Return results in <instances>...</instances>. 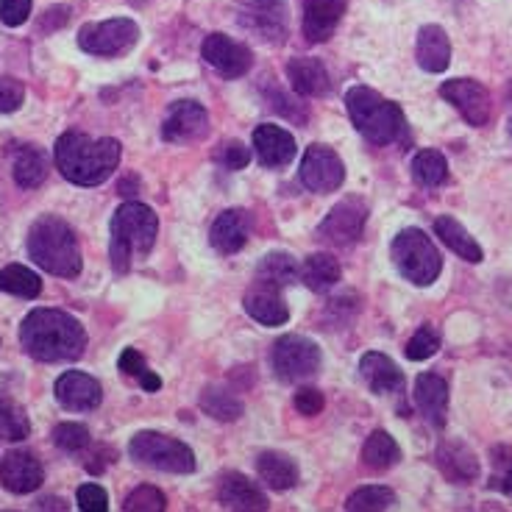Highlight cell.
<instances>
[{"instance_id": "cell-1", "label": "cell", "mask_w": 512, "mask_h": 512, "mask_svg": "<svg viewBox=\"0 0 512 512\" xmlns=\"http://www.w3.org/2000/svg\"><path fill=\"white\" fill-rule=\"evenodd\" d=\"M20 343L37 362H70L87 348V332L62 309H34L20 326Z\"/></svg>"}, {"instance_id": "cell-2", "label": "cell", "mask_w": 512, "mask_h": 512, "mask_svg": "<svg viewBox=\"0 0 512 512\" xmlns=\"http://www.w3.org/2000/svg\"><path fill=\"white\" fill-rule=\"evenodd\" d=\"M53 156L64 179L78 187H98L120 165V142L112 137L92 140L84 131H64Z\"/></svg>"}, {"instance_id": "cell-3", "label": "cell", "mask_w": 512, "mask_h": 512, "mask_svg": "<svg viewBox=\"0 0 512 512\" xmlns=\"http://www.w3.org/2000/svg\"><path fill=\"white\" fill-rule=\"evenodd\" d=\"M28 254L51 276L76 279L81 273V248L76 231L56 215H42L28 231Z\"/></svg>"}, {"instance_id": "cell-4", "label": "cell", "mask_w": 512, "mask_h": 512, "mask_svg": "<svg viewBox=\"0 0 512 512\" xmlns=\"http://www.w3.org/2000/svg\"><path fill=\"white\" fill-rule=\"evenodd\" d=\"M109 259L117 273H128L134 256H148L159 234V218L151 206L128 201L115 212L109 226Z\"/></svg>"}, {"instance_id": "cell-5", "label": "cell", "mask_w": 512, "mask_h": 512, "mask_svg": "<svg viewBox=\"0 0 512 512\" xmlns=\"http://www.w3.org/2000/svg\"><path fill=\"white\" fill-rule=\"evenodd\" d=\"M346 109L359 134L379 148L398 142L407 131L404 112L371 87H351L346 92Z\"/></svg>"}, {"instance_id": "cell-6", "label": "cell", "mask_w": 512, "mask_h": 512, "mask_svg": "<svg viewBox=\"0 0 512 512\" xmlns=\"http://www.w3.org/2000/svg\"><path fill=\"white\" fill-rule=\"evenodd\" d=\"M390 256L396 262L398 273L418 287H429L432 282H437V276L443 270V256L421 229L398 231V237L390 245Z\"/></svg>"}, {"instance_id": "cell-7", "label": "cell", "mask_w": 512, "mask_h": 512, "mask_svg": "<svg viewBox=\"0 0 512 512\" xmlns=\"http://www.w3.org/2000/svg\"><path fill=\"white\" fill-rule=\"evenodd\" d=\"M131 460L165 471V474H192L195 471V454L187 443H181L176 437H167L162 432H140L131 437L128 443Z\"/></svg>"}, {"instance_id": "cell-8", "label": "cell", "mask_w": 512, "mask_h": 512, "mask_svg": "<svg viewBox=\"0 0 512 512\" xmlns=\"http://www.w3.org/2000/svg\"><path fill=\"white\" fill-rule=\"evenodd\" d=\"M140 39V26L128 17H115V20H103V23H87L78 31V48L92 53V56H123Z\"/></svg>"}, {"instance_id": "cell-9", "label": "cell", "mask_w": 512, "mask_h": 512, "mask_svg": "<svg viewBox=\"0 0 512 512\" xmlns=\"http://www.w3.org/2000/svg\"><path fill=\"white\" fill-rule=\"evenodd\" d=\"M240 26L268 45H282L287 39V0H237Z\"/></svg>"}, {"instance_id": "cell-10", "label": "cell", "mask_w": 512, "mask_h": 512, "mask_svg": "<svg viewBox=\"0 0 512 512\" xmlns=\"http://www.w3.org/2000/svg\"><path fill=\"white\" fill-rule=\"evenodd\" d=\"M320 368V348L301 334H284L273 346V371L282 382H304Z\"/></svg>"}, {"instance_id": "cell-11", "label": "cell", "mask_w": 512, "mask_h": 512, "mask_svg": "<svg viewBox=\"0 0 512 512\" xmlns=\"http://www.w3.org/2000/svg\"><path fill=\"white\" fill-rule=\"evenodd\" d=\"M365 220H368V204L357 195H351V198H343L340 204L332 206V212L323 218L315 234H318L320 243L348 248L362 237Z\"/></svg>"}, {"instance_id": "cell-12", "label": "cell", "mask_w": 512, "mask_h": 512, "mask_svg": "<svg viewBox=\"0 0 512 512\" xmlns=\"http://www.w3.org/2000/svg\"><path fill=\"white\" fill-rule=\"evenodd\" d=\"M301 181L304 187L312 192H334L343 187L346 181V167L343 159L337 156L334 148L329 145H309L307 154L301 159Z\"/></svg>"}, {"instance_id": "cell-13", "label": "cell", "mask_w": 512, "mask_h": 512, "mask_svg": "<svg viewBox=\"0 0 512 512\" xmlns=\"http://www.w3.org/2000/svg\"><path fill=\"white\" fill-rule=\"evenodd\" d=\"M440 95L448 103H454V109L460 112L471 126H485L493 112V103H490V92L474 81V78H451L440 87Z\"/></svg>"}, {"instance_id": "cell-14", "label": "cell", "mask_w": 512, "mask_h": 512, "mask_svg": "<svg viewBox=\"0 0 512 512\" xmlns=\"http://www.w3.org/2000/svg\"><path fill=\"white\" fill-rule=\"evenodd\" d=\"M209 134V115L198 101H176L167 109L162 123V137L167 142H201Z\"/></svg>"}, {"instance_id": "cell-15", "label": "cell", "mask_w": 512, "mask_h": 512, "mask_svg": "<svg viewBox=\"0 0 512 512\" xmlns=\"http://www.w3.org/2000/svg\"><path fill=\"white\" fill-rule=\"evenodd\" d=\"M201 53L206 64L215 67L223 78H243L254 64V53L248 51L243 42H234L226 34H209Z\"/></svg>"}, {"instance_id": "cell-16", "label": "cell", "mask_w": 512, "mask_h": 512, "mask_svg": "<svg viewBox=\"0 0 512 512\" xmlns=\"http://www.w3.org/2000/svg\"><path fill=\"white\" fill-rule=\"evenodd\" d=\"M282 290L284 287H279V284L265 282V279H254V284H251L248 293H245V312H248L256 323L270 326V329L284 326V323L290 320V309L284 304Z\"/></svg>"}, {"instance_id": "cell-17", "label": "cell", "mask_w": 512, "mask_h": 512, "mask_svg": "<svg viewBox=\"0 0 512 512\" xmlns=\"http://www.w3.org/2000/svg\"><path fill=\"white\" fill-rule=\"evenodd\" d=\"M42 482H45V471H42V462L34 454L9 451L0 460V485L6 487L9 493L26 496V493H34Z\"/></svg>"}, {"instance_id": "cell-18", "label": "cell", "mask_w": 512, "mask_h": 512, "mask_svg": "<svg viewBox=\"0 0 512 512\" xmlns=\"http://www.w3.org/2000/svg\"><path fill=\"white\" fill-rule=\"evenodd\" d=\"M56 401L62 404L64 410L70 412H90L101 404L103 390L101 384L95 382L92 376L81 371H67L56 379Z\"/></svg>"}, {"instance_id": "cell-19", "label": "cell", "mask_w": 512, "mask_h": 512, "mask_svg": "<svg viewBox=\"0 0 512 512\" xmlns=\"http://www.w3.org/2000/svg\"><path fill=\"white\" fill-rule=\"evenodd\" d=\"M346 14V0H301V31L309 42H326Z\"/></svg>"}, {"instance_id": "cell-20", "label": "cell", "mask_w": 512, "mask_h": 512, "mask_svg": "<svg viewBox=\"0 0 512 512\" xmlns=\"http://www.w3.org/2000/svg\"><path fill=\"white\" fill-rule=\"evenodd\" d=\"M254 151L259 165L287 167L295 156V140L290 131L273 123H262L254 128Z\"/></svg>"}, {"instance_id": "cell-21", "label": "cell", "mask_w": 512, "mask_h": 512, "mask_svg": "<svg viewBox=\"0 0 512 512\" xmlns=\"http://www.w3.org/2000/svg\"><path fill=\"white\" fill-rule=\"evenodd\" d=\"M218 501L226 510L237 512H259L270 507L268 496L259 490L254 479H248L243 474H226L220 479Z\"/></svg>"}, {"instance_id": "cell-22", "label": "cell", "mask_w": 512, "mask_h": 512, "mask_svg": "<svg viewBox=\"0 0 512 512\" xmlns=\"http://www.w3.org/2000/svg\"><path fill=\"white\" fill-rule=\"evenodd\" d=\"M287 81L298 95L304 98H323L326 92L332 90V78H329V70L320 59H312V56H295L287 64Z\"/></svg>"}, {"instance_id": "cell-23", "label": "cell", "mask_w": 512, "mask_h": 512, "mask_svg": "<svg viewBox=\"0 0 512 512\" xmlns=\"http://www.w3.org/2000/svg\"><path fill=\"white\" fill-rule=\"evenodd\" d=\"M248 234H251V218H248V212H243V209H226L212 223L209 243L215 245L220 254H237L248 243Z\"/></svg>"}, {"instance_id": "cell-24", "label": "cell", "mask_w": 512, "mask_h": 512, "mask_svg": "<svg viewBox=\"0 0 512 512\" xmlns=\"http://www.w3.org/2000/svg\"><path fill=\"white\" fill-rule=\"evenodd\" d=\"M415 404L432 426H443L448 415V384L437 373H421L415 379Z\"/></svg>"}, {"instance_id": "cell-25", "label": "cell", "mask_w": 512, "mask_h": 512, "mask_svg": "<svg viewBox=\"0 0 512 512\" xmlns=\"http://www.w3.org/2000/svg\"><path fill=\"white\" fill-rule=\"evenodd\" d=\"M359 373L362 379L371 384L373 393H398L404 387V373L398 368L393 359L379 351H368L365 357L359 359Z\"/></svg>"}, {"instance_id": "cell-26", "label": "cell", "mask_w": 512, "mask_h": 512, "mask_svg": "<svg viewBox=\"0 0 512 512\" xmlns=\"http://www.w3.org/2000/svg\"><path fill=\"white\" fill-rule=\"evenodd\" d=\"M415 59L426 73H443L451 64V42L446 31L440 26H423L418 31Z\"/></svg>"}, {"instance_id": "cell-27", "label": "cell", "mask_w": 512, "mask_h": 512, "mask_svg": "<svg viewBox=\"0 0 512 512\" xmlns=\"http://www.w3.org/2000/svg\"><path fill=\"white\" fill-rule=\"evenodd\" d=\"M256 474H259V482H265L270 490H279V493L298 485V465L282 451H262L256 457Z\"/></svg>"}, {"instance_id": "cell-28", "label": "cell", "mask_w": 512, "mask_h": 512, "mask_svg": "<svg viewBox=\"0 0 512 512\" xmlns=\"http://www.w3.org/2000/svg\"><path fill=\"white\" fill-rule=\"evenodd\" d=\"M437 465L451 482H471L479 476V462L471 448L460 440H448L437 448Z\"/></svg>"}, {"instance_id": "cell-29", "label": "cell", "mask_w": 512, "mask_h": 512, "mask_svg": "<svg viewBox=\"0 0 512 512\" xmlns=\"http://www.w3.org/2000/svg\"><path fill=\"white\" fill-rule=\"evenodd\" d=\"M12 173L17 187L34 190L48 179V156L37 145H20L12 156Z\"/></svg>"}, {"instance_id": "cell-30", "label": "cell", "mask_w": 512, "mask_h": 512, "mask_svg": "<svg viewBox=\"0 0 512 512\" xmlns=\"http://www.w3.org/2000/svg\"><path fill=\"white\" fill-rule=\"evenodd\" d=\"M435 234L451 248V251H454V254L460 256V259H465V262H474L476 265V262L485 259L482 245L476 243L460 220H454L451 215H443V218L435 220Z\"/></svg>"}, {"instance_id": "cell-31", "label": "cell", "mask_w": 512, "mask_h": 512, "mask_svg": "<svg viewBox=\"0 0 512 512\" xmlns=\"http://www.w3.org/2000/svg\"><path fill=\"white\" fill-rule=\"evenodd\" d=\"M340 262L332 254H312L301 265V282L307 284L312 293H326L340 282Z\"/></svg>"}, {"instance_id": "cell-32", "label": "cell", "mask_w": 512, "mask_h": 512, "mask_svg": "<svg viewBox=\"0 0 512 512\" xmlns=\"http://www.w3.org/2000/svg\"><path fill=\"white\" fill-rule=\"evenodd\" d=\"M401 460V448L393 437L387 435L384 429H376L368 440H365V446H362V462L373 468V471H387V468H393L396 462Z\"/></svg>"}, {"instance_id": "cell-33", "label": "cell", "mask_w": 512, "mask_h": 512, "mask_svg": "<svg viewBox=\"0 0 512 512\" xmlns=\"http://www.w3.org/2000/svg\"><path fill=\"white\" fill-rule=\"evenodd\" d=\"M201 410L209 415V418H215V421L231 423L237 421V418H243V401L234 396L231 390L226 387H206L204 393H201Z\"/></svg>"}, {"instance_id": "cell-34", "label": "cell", "mask_w": 512, "mask_h": 512, "mask_svg": "<svg viewBox=\"0 0 512 512\" xmlns=\"http://www.w3.org/2000/svg\"><path fill=\"white\" fill-rule=\"evenodd\" d=\"M256 279H265V282L279 284V287H290V284H295L301 279V268H298V262H295L290 254L273 251V254H268L259 262Z\"/></svg>"}, {"instance_id": "cell-35", "label": "cell", "mask_w": 512, "mask_h": 512, "mask_svg": "<svg viewBox=\"0 0 512 512\" xmlns=\"http://www.w3.org/2000/svg\"><path fill=\"white\" fill-rule=\"evenodd\" d=\"M0 290L17 298H37L42 293V279L26 265H6L0 270Z\"/></svg>"}, {"instance_id": "cell-36", "label": "cell", "mask_w": 512, "mask_h": 512, "mask_svg": "<svg viewBox=\"0 0 512 512\" xmlns=\"http://www.w3.org/2000/svg\"><path fill=\"white\" fill-rule=\"evenodd\" d=\"M412 179L418 181L421 187H440L448 179L446 156L440 151H432V148L415 154V159H412Z\"/></svg>"}, {"instance_id": "cell-37", "label": "cell", "mask_w": 512, "mask_h": 512, "mask_svg": "<svg viewBox=\"0 0 512 512\" xmlns=\"http://www.w3.org/2000/svg\"><path fill=\"white\" fill-rule=\"evenodd\" d=\"M28 435H31V423H28L26 410L12 398L0 396V440L17 443V440H26Z\"/></svg>"}, {"instance_id": "cell-38", "label": "cell", "mask_w": 512, "mask_h": 512, "mask_svg": "<svg viewBox=\"0 0 512 512\" xmlns=\"http://www.w3.org/2000/svg\"><path fill=\"white\" fill-rule=\"evenodd\" d=\"M396 493L390 487L371 485L359 487L357 493H351L346 501L348 512H371V510H393L396 507Z\"/></svg>"}, {"instance_id": "cell-39", "label": "cell", "mask_w": 512, "mask_h": 512, "mask_svg": "<svg viewBox=\"0 0 512 512\" xmlns=\"http://www.w3.org/2000/svg\"><path fill=\"white\" fill-rule=\"evenodd\" d=\"M437 351H440V334L429 323L412 334V340L407 343V359H412V362H423V359L435 357Z\"/></svg>"}, {"instance_id": "cell-40", "label": "cell", "mask_w": 512, "mask_h": 512, "mask_svg": "<svg viewBox=\"0 0 512 512\" xmlns=\"http://www.w3.org/2000/svg\"><path fill=\"white\" fill-rule=\"evenodd\" d=\"M167 507L165 496L151 485L137 487L134 493H128L123 501V510L126 512H162Z\"/></svg>"}, {"instance_id": "cell-41", "label": "cell", "mask_w": 512, "mask_h": 512, "mask_svg": "<svg viewBox=\"0 0 512 512\" xmlns=\"http://www.w3.org/2000/svg\"><path fill=\"white\" fill-rule=\"evenodd\" d=\"M53 443L62 451H81L90 446V429L84 423H59L53 429Z\"/></svg>"}, {"instance_id": "cell-42", "label": "cell", "mask_w": 512, "mask_h": 512, "mask_svg": "<svg viewBox=\"0 0 512 512\" xmlns=\"http://www.w3.org/2000/svg\"><path fill=\"white\" fill-rule=\"evenodd\" d=\"M26 101V87L17 81V78L0 76V112L9 115V112H17Z\"/></svg>"}, {"instance_id": "cell-43", "label": "cell", "mask_w": 512, "mask_h": 512, "mask_svg": "<svg viewBox=\"0 0 512 512\" xmlns=\"http://www.w3.org/2000/svg\"><path fill=\"white\" fill-rule=\"evenodd\" d=\"M78 507L84 512H106L109 510V496L101 485H81L76 493Z\"/></svg>"}, {"instance_id": "cell-44", "label": "cell", "mask_w": 512, "mask_h": 512, "mask_svg": "<svg viewBox=\"0 0 512 512\" xmlns=\"http://www.w3.org/2000/svg\"><path fill=\"white\" fill-rule=\"evenodd\" d=\"M28 14H31V0H0V23L3 26H23Z\"/></svg>"}, {"instance_id": "cell-45", "label": "cell", "mask_w": 512, "mask_h": 512, "mask_svg": "<svg viewBox=\"0 0 512 512\" xmlns=\"http://www.w3.org/2000/svg\"><path fill=\"white\" fill-rule=\"evenodd\" d=\"M295 410L301 412V415H318L320 410H323V404H326V398H323V393L320 390H315V387H301L298 393H295L293 398Z\"/></svg>"}, {"instance_id": "cell-46", "label": "cell", "mask_w": 512, "mask_h": 512, "mask_svg": "<svg viewBox=\"0 0 512 512\" xmlns=\"http://www.w3.org/2000/svg\"><path fill=\"white\" fill-rule=\"evenodd\" d=\"M220 159H223V165L229 167V170H243L251 162V151L245 148L243 142H226Z\"/></svg>"}, {"instance_id": "cell-47", "label": "cell", "mask_w": 512, "mask_h": 512, "mask_svg": "<svg viewBox=\"0 0 512 512\" xmlns=\"http://www.w3.org/2000/svg\"><path fill=\"white\" fill-rule=\"evenodd\" d=\"M70 23V9L67 6H53L45 12V17L39 20V31H45V34H51V31H59L62 26Z\"/></svg>"}, {"instance_id": "cell-48", "label": "cell", "mask_w": 512, "mask_h": 512, "mask_svg": "<svg viewBox=\"0 0 512 512\" xmlns=\"http://www.w3.org/2000/svg\"><path fill=\"white\" fill-rule=\"evenodd\" d=\"M120 371L126 373V376H137L140 379V373L145 371V359H142V354L137 351V348H126L123 354H120Z\"/></svg>"}, {"instance_id": "cell-49", "label": "cell", "mask_w": 512, "mask_h": 512, "mask_svg": "<svg viewBox=\"0 0 512 512\" xmlns=\"http://www.w3.org/2000/svg\"><path fill=\"white\" fill-rule=\"evenodd\" d=\"M140 384H142V390H148V393H156V390L162 387V379H159L154 371H148V368H145V371L140 373Z\"/></svg>"}, {"instance_id": "cell-50", "label": "cell", "mask_w": 512, "mask_h": 512, "mask_svg": "<svg viewBox=\"0 0 512 512\" xmlns=\"http://www.w3.org/2000/svg\"><path fill=\"white\" fill-rule=\"evenodd\" d=\"M37 507L39 510H64V501L62 499H42Z\"/></svg>"}, {"instance_id": "cell-51", "label": "cell", "mask_w": 512, "mask_h": 512, "mask_svg": "<svg viewBox=\"0 0 512 512\" xmlns=\"http://www.w3.org/2000/svg\"><path fill=\"white\" fill-rule=\"evenodd\" d=\"M131 187H137V179H123L117 190H120V195H134V192H131Z\"/></svg>"}, {"instance_id": "cell-52", "label": "cell", "mask_w": 512, "mask_h": 512, "mask_svg": "<svg viewBox=\"0 0 512 512\" xmlns=\"http://www.w3.org/2000/svg\"><path fill=\"white\" fill-rule=\"evenodd\" d=\"M504 490H507V493H510V496H512V471H510V474H507V479H504Z\"/></svg>"}, {"instance_id": "cell-53", "label": "cell", "mask_w": 512, "mask_h": 512, "mask_svg": "<svg viewBox=\"0 0 512 512\" xmlns=\"http://www.w3.org/2000/svg\"><path fill=\"white\" fill-rule=\"evenodd\" d=\"M128 3H134V6H145V3H151V0H128Z\"/></svg>"}, {"instance_id": "cell-54", "label": "cell", "mask_w": 512, "mask_h": 512, "mask_svg": "<svg viewBox=\"0 0 512 512\" xmlns=\"http://www.w3.org/2000/svg\"><path fill=\"white\" fill-rule=\"evenodd\" d=\"M510 134H512V117H510Z\"/></svg>"}]
</instances>
